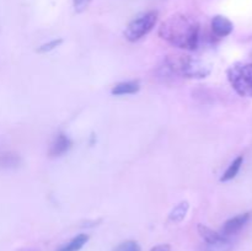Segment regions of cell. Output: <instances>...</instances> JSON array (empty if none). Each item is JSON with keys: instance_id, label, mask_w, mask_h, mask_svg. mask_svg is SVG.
<instances>
[{"instance_id": "cell-3", "label": "cell", "mask_w": 252, "mask_h": 251, "mask_svg": "<svg viewBox=\"0 0 252 251\" xmlns=\"http://www.w3.org/2000/svg\"><path fill=\"white\" fill-rule=\"evenodd\" d=\"M228 80L243 97H252V63H239L228 70Z\"/></svg>"}, {"instance_id": "cell-4", "label": "cell", "mask_w": 252, "mask_h": 251, "mask_svg": "<svg viewBox=\"0 0 252 251\" xmlns=\"http://www.w3.org/2000/svg\"><path fill=\"white\" fill-rule=\"evenodd\" d=\"M158 21L157 11H148L139 15L134 20L129 22L125 30V37L130 42L139 41L144 36H147Z\"/></svg>"}, {"instance_id": "cell-16", "label": "cell", "mask_w": 252, "mask_h": 251, "mask_svg": "<svg viewBox=\"0 0 252 251\" xmlns=\"http://www.w3.org/2000/svg\"><path fill=\"white\" fill-rule=\"evenodd\" d=\"M91 0H73V6H74V10H75L76 12H84L86 9L89 7V5H90Z\"/></svg>"}, {"instance_id": "cell-9", "label": "cell", "mask_w": 252, "mask_h": 251, "mask_svg": "<svg viewBox=\"0 0 252 251\" xmlns=\"http://www.w3.org/2000/svg\"><path fill=\"white\" fill-rule=\"evenodd\" d=\"M140 90L139 81H123V83L117 84L112 88L111 94L115 96H122V95H134Z\"/></svg>"}, {"instance_id": "cell-6", "label": "cell", "mask_w": 252, "mask_h": 251, "mask_svg": "<svg viewBox=\"0 0 252 251\" xmlns=\"http://www.w3.org/2000/svg\"><path fill=\"white\" fill-rule=\"evenodd\" d=\"M212 30H213L214 34L218 37H226L233 32L234 25L228 17L221 16V15H217L212 20Z\"/></svg>"}, {"instance_id": "cell-2", "label": "cell", "mask_w": 252, "mask_h": 251, "mask_svg": "<svg viewBox=\"0 0 252 251\" xmlns=\"http://www.w3.org/2000/svg\"><path fill=\"white\" fill-rule=\"evenodd\" d=\"M165 62L172 73L187 79H203L211 74V66L206 62L189 54H170Z\"/></svg>"}, {"instance_id": "cell-7", "label": "cell", "mask_w": 252, "mask_h": 251, "mask_svg": "<svg viewBox=\"0 0 252 251\" xmlns=\"http://www.w3.org/2000/svg\"><path fill=\"white\" fill-rule=\"evenodd\" d=\"M198 233L201 235V238L203 239L206 245H218V244L224 243V241L228 240L229 238L224 236L221 233L218 231H214L213 229L208 228V226L203 225V224H199L198 225Z\"/></svg>"}, {"instance_id": "cell-14", "label": "cell", "mask_w": 252, "mask_h": 251, "mask_svg": "<svg viewBox=\"0 0 252 251\" xmlns=\"http://www.w3.org/2000/svg\"><path fill=\"white\" fill-rule=\"evenodd\" d=\"M113 251H142L140 246L137 241L134 240H126L121 243L120 245L116 246Z\"/></svg>"}, {"instance_id": "cell-13", "label": "cell", "mask_w": 252, "mask_h": 251, "mask_svg": "<svg viewBox=\"0 0 252 251\" xmlns=\"http://www.w3.org/2000/svg\"><path fill=\"white\" fill-rule=\"evenodd\" d=\"M189 202L186 201L181 202V203H179L174 209H172L171 213H170L169 216V219L172 221V223H181V221L185 219V217H186L187 212H189Z\"/></svg>"}, {"instance_id": "cell-10", "label": "cell", "mask_w": 252, "mask_h": 251, "mask_svg": "<svg viewBox=\"0 0 252 251\" xmlns=\"http://www.w3.org/2000/svg\"><path fill=\"white\" fill-rule=\"evenodd\" d=\"M89 241V236L86 234H79L75 238L71 239L66 244L58 249L57 251H80L86 243Z\"/></svg>"}, {"instance_id": "cell-1", "label": "cell", "mask_w": 252, "mask_h": 251, "mask_svg": "<svg viewBox=\"0 0 252 251\" xmlns=\"http://www.w3.org/2000/svg\"><path fill=\"white\" fill-rule=\"evenodd\" d=\"M158 33L176 48L194 51L199 42V24L187 15L175 14L161 22Z\"/></svg>"}, {"instance_id": "cell-11", "label": "cell", "mask_w": 252, "mask_h": 251, "mask_svg": "<svg viewBox=\"0 0 252 251\" xmlns=\"http://www.w3.org/2000/svg\"><path fill=\"white\" fill-rule=\"evenodd\" d=\"M243 161H244L243 157H236V159L234 160V161L231 162L230 165H229V167L226 169V171L224 172L223 176L220 177V181L221 182H226V181H230V180L235 179L236 175H238L239 171H240L241 165H243Z\"/></svg>"}, {"instance_id": "cell-5", "label": "cell", "mask_w": 252, "mask_h": 251, "mask_svg": "<svg viewBox=\"0 0 252 251\" xmlns=\"http://www.w3.org/2000/svg\"><path fill=\"white\" fill-rule=\"evenodd\" d=\"M250 218V212H246V213L233 217V218H230L229 220H226L225 223H224L223 228H221V234H223L224 236H226V238H229V236L231 235H235L236 233H239V231L248 224Z\"/></svg>"}, {"instance_id": "cell-8", "label": "cell", "mask_w": 252, "mask_h": 251, "mask_svg": "<svg viewBox=\"0 0 252 251\" xmlns=\"http://www.w3.org/2000/svg\"><path fill=\"white\" fill-rule=\"evenodd\" d=\"M71 147V140L66 137L65 134L61 133L56 137V139L52 142L51 148H49V155L51 157H61L65 154Z\"/></svg>"}, {"instance_id": "cell-15", "label": "cell", "mask_w": 252, "mask_h": 251, "mask_svg": "<svg viewBox=\"0 0 252 251\" xmlns=\"http://www.w3.org/2000/svg\"><path fill=\"white\" fill-rule=\"evenodd\" d=\"M62 43H63V39L62 38L52 39V41H49L48 43H44L42 44L41 47H38L37 52H38V53H47V52H51L53 51V49H56L57 47L61 46Z\"/></svg>"}, {"instance_id": "cell-12", "label": "cell", "mask_w": 252, "mask_h": 251, "mask_svg": "<svg viewBox=\"0 0 252 251\" xmlns=\"http://www.w3.org/2000/svg\"><path fill=\"white\" fill-rule=\"evenodd\" d=\"M21 164V159L17 154L11 152L1 153L0 154V167L4 169H12V167H17Z\"/></svg>"}, {"instance_id": "cell-17", "label": "cell", "mask_w": 252, "mask_h": 251, "mask_svg": "<svg viewBox=\"0 0 252 251\" xmlns=\"http://www.w3.org/2000/svg\"><path fill=\"white\" fill-rule=\"evenodd\" d=\"M150 251H171V248L167 244H161V245L154 246Z\"/></svg>"}]
</instances>
